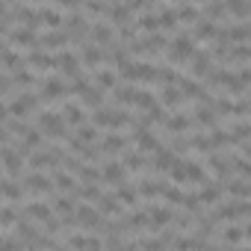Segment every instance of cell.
<instances>
[{
    "instance_id": "5b68a950",
    "label": "cell",
    "mask_w": 251,
    "mask_h": 251,
    "mask_svg": "<svg viewBox=\"0 0 251 251\" xmlns=\"http://www.w3.org/2000/svg\"><path fill=\"white\" fill-rule=\"evenodd\" d=\"M92 86L100 89V92H112V89L118 86V74H115V68L100 65L98 71H92Z\"/></svg>"
},
{
    "instance_id": "5bb4252c",
    "label": "cell",
    "mask_w": 251,
    "mask_h": 251,
    "mask_svg": "<svg viewBox=\"0 0 251 251\" xmlns=\"http://www.w3.org/2000/svg\"><path fill=\"white\" fill-rule=\"evenodd\" d=\"M77 180L80 183H98L100 186V169L98 166H80L77 169Z\"/></svg>"
},
{
    "instance_id": "ac0fdd59",
    "label": "cell",
    "mask_w": 251,
    "mask_h": 251,
    "mask_svg": "<svg viewBox=\"0 0 251 251\" xmlns=\"http://www.w3.org/2000/svg\"><path fill=\"white\" fill-rule=\"evenodd\" d=\"M121 251H139V245H136V242H124V248H121Z\"/></svg>"
},
{
    "instance_id": "4fadbf2b",
    "label": "cell",
    "mask_w": 251,
    "mask_h": 251,
    "mask_svg": "<svg viewBox=\"0 0 251 251\" xmlns=\"http://www.w3.org/2000/svg\"><path fill=\"white\" fill-rule=\"evenodd\" d=\"M160 198H163V204H166V207H180V201H183V189L166 180V186H163V195H160Z\"/></svg>"
},
{
    "instance_id": "2e32d148",
    "label": "cell",
    "mask_w": 251,
    "mask_h": 251,
    "mask_svg": "<svg viewBox=\"0 0 251 251\" xmlns=\"http://www.w3.org/2000/svg\"><path fill=\"white\" fill-rule=\"evenodd\" d=\"M3 145H12V136L6 133V127H3V124H0V148H3Z\"/></svg>"
},
{
    "instance_id": "e0dca14e",
    "label": "cell",
    "mask_w": 251,
    "mask_h": 251,
    "mask_svg": "<svg viewBox=\"0 0 251 251\" xmlns=\"http://www.w3.org/2000/svg\"><path fill=\"white\" fill-rule=\"evenodd\" d=\"M6 118H9V109H6L3 100H0V124H6Z\"/></svg>"
},
{
    "instance_id": "9a60e30c",
    "label": "cell",
    "mask_w": 251,
    "mask_h": 251,
    "mask_svg": "<svg viewBox=\"0 0 251 251\" xmlns=\"http://www.w3.org/2000/svg\"><path fill=\"white\" fill-rule=\"evenodd\" d=\"M83 251H103V239L100 236H89L86 233V248Z\"/></svg>"
},
{
    "instance_id": "3957f363",
    "label": "cell",
    "mask_w": 251,
    "mask_h": 251,
    "mask_svg": "<svg viewBox=\"0 0 251 251\" xmlns=\"http://www.w3.org/2000/svg\"><path fill=\"white\" fill-rule=\"evenodd\" d=\"M74 222H77V227H83V230H98V225L103 222V216H100L92 204H77V207H74Z\"/></svg>"
},
{
    "instance_id": "52a82bcc",
    "label": "cell",
    "mask_w": 251,
    "mask_h": 251,
    "mask_svg": "<svg viewBox=\"0 0 251 251\" xmlns=\"http://www.w3.org/2000/svg\"><path fill=\"white\" fill-rule=\"evenodd\" d=\"M100 166H103V169H100V183L118 186V183L127 180V172H124V166H121L118 160H106V163H100Z\"/></svg>"
},
{
    "instance_id": "8992f818",
    "label": "cell",
    "mask_w": 251,
    "mask_h": 251,
    "mask_svg": "<svg viewBox=\"0 0 251 251\" xmlns=\"http://www.w3.org/2000/svg\"><path fill=\"white\" fill-rule=\"evenodd\" d=\"M92 207H95L103 219H118V216L124 213V207L118 204V198H115V195H109V192H100V198H98Z\"/></svg>"
},
{
    "instance_id": "30bf717a",
    "label": "cell",
    "mask_w": 251,
    "mask_h": 251,
    "mask_svg": "<svg viewBox=\"0 0 251 251\" xmlns=\"http://www.w3.org/2000/svg\"><path fill=\"white\" fill-rule=\"evenodd\" d=\"M50 183H53V189H59V195H71L74 186H77L74 175H68V172H62V169H53V172H50Z\"/></svg>"
},
{
    "instance_id": "9c48e42d",
    "label": "cell",
    "mask_w": 251,
    "mask_h": 251,
    "mask_svg": "<svg viewBox=\"0 0 251 251\" xmlns=\"http://www.w3.org/2000/svg\"><path fill=\"white\" fill-rule=\"evenodd\" d=\"M77 103L83 106V109H100V106H106V92H100V89H95V86H89L83 95H77Z\"/></svg>"
},
{
    "instance_id": "277c9868",
    "label": "cell",
    "mask_w": 251,
    "mask_h": 251,
    "mask_svg": "<svg viewBox=\"0 0 251 251\" xmlns=\"http://www.w3.org/2000/svg\"><path fill=\"white\" fill-rule=\"evenodd\" d=\"M136 92H139L136 83H121V80H118V86L112 89V103H109V106H115V109H127V106H133Z\"/></svg>"
},
{
    "instance_id": "7a4b0ae2",
    "label": "cell",
    "mask_w": 251,
    "mask_h": 251,
    "mask_svg": "<svg viewBox=\"0 0 251 251\" xmlns=\"http://www.w3.org/2000/svg\"><path fill=\"white\" fill-rule=\"evenodd\" d=\"M186 62H189V74H186V77L204 83V77H207L210 68H213V56H210V50H207V48H195L192 56H189Z\"/></svg>"
},
{
    "instance_id": "7c38bea8",
    "label": "cell",
    "mask_w": 251,
    "mask_h": 251,
    "mask_svg": "<svg viewBox=\"0 0 251 251\" xmlns=\"http://www.w3.org/2000/svg\"><path fill=\"white\" fill-rule=\"evenodd\" d=\"M154 103H157V92H154L151 86H139L136 100H133V109H136V112H148Z\"/></svg>"
},
{
    "instance_id": "8fae6325",
    "label": "cell",
    "mask_w": 251,
    "mask_h": 251,
    "mask_svg": "<svg viewBox=\"0 0 251 251\" xmlns=\"http://www.w3.org/2000/svg\"><path fill=\"white\" fill-rule=\"evenodd\" d=\"M6 42H9V45H21V48H36V45H39V33H33V30H27V27H15Z\"/></svg>"
},
{
    "instance_id": "ba28073f",
    "label": "cell",
    "mask_w": 251,
    "mask_h": 251,
    "mask_svg": "<svg viewBox=\"0 0 251 251\" xmlns=\"http://www.w3.org/2000/svg\"><path fill=\"white\" fill-rule=\"evenodd\" d=\"M115 198H118V204L121 207H139L142 201H139V192H136V183L133 180H124V183H118V189H115Z\"/></svg>"
},
{
    "instance_id": "6da1fadb",
    "label": "cell",
    "mask_w": 251,
    "mask_h": 251,
    "mask_svg": "<svg viewBox=\"0 0 251 251\" xmlns=\"http://www.w3.org/2000/svg\"><path fill=\"white\" fill-rule=\"evenodd\" d=\"M0 166H3V169H0V172H3V177H9V180H21L27 163L18 157V151H15L12 145H3V148H0Z\"/></svg>"
}]
</instances>
